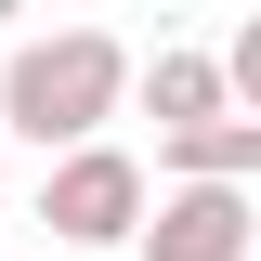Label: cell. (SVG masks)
Returning <instances> with one entry per match:
<instances>
[{
  "label": "cell",
  "mask_w": 261,
  "mask_h": 261,
  "mask_svg": "<svg viewBox=\"0 0 261 261\" xmlns=\"http://www.w3.org/2000/svg\"><path fill=\"white\" fill-rule=\"evenodd\" d=\"M130 92L157 105V144H170V130H196V118H235V105H222V65H209V53H183V39H170L157 65H130Z\"/></svg>",
  "instance_id": "cell-4"
},
{
  "label": "cell",
  "mask_w": 261,
  "mask_h": 261,
  "mask_svg": "<svg viewBox=\"0 0 261 261\" xmlns=\"http://www.w3.org/2000/svg\"><path fill=\"white\" fill-rule=\"evenodd\" d=\"M13 13H27V0H0V27H13Z\"/></svg>",
  "instance_id": "cell-6"
},
{
  "label": "cell",
  "mask_w": 261,
  "mask_h": 261,
  "mask_svg": "<svg viewBox=\"0 0 261 261\" xmlns=\"http://www.w3.org/2000/svg\"><path fill=\"white\" fill-rule=\"evenodd\" d=\"M130 105V53L105 27H53V39H27V53L0 65V130H27V144H105V118Z\"/></svg>",
  "instance_id": "cell-1"
},
{
  "label": "cell",
  "mask_w": 261,
  "mask_h": 261,
  "mask_svg": "<svg viewBox=\"0 0 261 261\" xmlns=\"http://www.w3.org/2000/svg\"><path fill=\"white\" fill-rule=\"evenodd\" d=\"M39 222H53L65 248H130V222H144V157H118V144H65L53 183H39Z\"/></svg>",
  "instance_id": "cell-2"
},
{
  "label": "cell",
  "mask_w": 261,
  "mask_h": 261,
  "mask_svg": "<svg viewBox=\"0 0 261 261\" xmlns=\"http://www.w3.org/2000/svg\"><path fill=\"white\" fill-rule=\"evenodd\" d=\"M170 183H235V196H248V183H261V118H196V130H170Z\"/></svg>",
  "instance_id": "cell-5"
},
{
  "label": "cell",
  "mask_w": 261,
  "mask_h": 261,
  "mask_svg": "<svg viewBox=\"0 0 261 261\" xmlns=\"http://www.w3.org/2000/svg\"><path fill=\"white\" fill-rule=\"evenodd\" d=\"M248 235H261V196H235V183H157L144 222H130V248L144 261H248Z\"/></svg>",
  "instance_id": "cell-3"
}]
</instances>
